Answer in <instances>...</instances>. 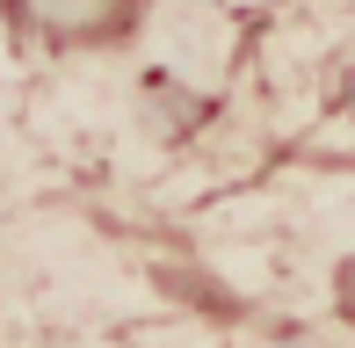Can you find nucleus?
Here are the masks:
<instances>
[{
	"instance_id": "1",
	"label": "nucleus",
	"mask_w": 355,
	"mask_h": 348,
	"mask_svg": "<svg viewBox=\"0 0 355 348\" xmlns=\"http://www.w3.org/2000/svg\"><path fill=\"white\" fill-rule=\"evenodd\" d=\"M0 8L44 44H116L138 22V0H0Z\"/></svg>"
}]
</instances>
